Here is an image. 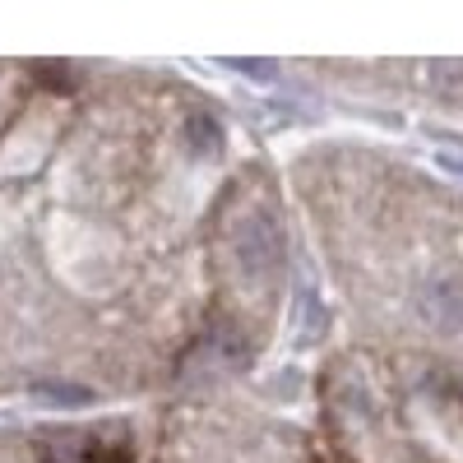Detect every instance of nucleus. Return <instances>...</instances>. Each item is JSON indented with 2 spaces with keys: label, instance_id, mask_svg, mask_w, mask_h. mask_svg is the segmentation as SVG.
Returning a JSON list of instances; mask_svg holds the SVG:
<instances>
[{
  "label": "nucleus",
  "instance_id": "obj_5",
  "mask_svg": "<svg viewBox=\"0 0 463 463\" xmlns=\"http://www.w3.org/2000/svg\"><path fill=\"white\" fill-rule=\"evenodd\" d=\"M222 65H227V70L250 74V80H274V74H279V65H274V61H241V56H227Z\"/></svg>",
  "mask_w": 463,
  "mask_h": 463
},
{
  "label": "nucleus",
  "instance_id": "obj_2",
  "mask_svg": "<svg viewBox=\"0 0 463 463\" xmlns=\"http://www.w3.org/2000/svg\"><path fill=\"white\" fill-rule=\"evenodd\" d=\"M417 306H421V316H427L436 329H445V334H458V329H463V288H458L454 279L427 283Z\"/></svg>",
  "mask_w": 463,
  "mask_h": 463
},
{
  "label": "nucleus",
  "instance_id": "obj_4",
  "mask_svg": "<svg viewBox=\"0 0 463 463\" xmlns=\"http://www.w3.org/2000/svg\"><path fill=\"white\" fill-rule=\"evenodd\" d=\"M190 139L200 144V153H209V158H218L222 153V130L213 116H190Z\"/></svg>",
  "mask_w": 463,
  "mask_h": 463
},
{
  "label": "nucleus",
  "instance_id": "obj_3",
  "mask_svg": "<svg viewBox=\"0 0 463 463\" xmlns=\"http://www.w3.org/2000/svg\"><path fill=\"white\" fill-rule=\"evenodd\" d=\"M28 394L37 403L47 408H89L93 403V390H84V384H70V380H33Z\"/></svg>",
  "mask_w": 463,
  "mask_h": 463
},
{
  "label": "nucleus",
  "instance_id": "obj_6",
  "mask_svg": "<svg viewBox=\"0 0 463 463\" xmlns=\"http://www.w3.org/2000/svg\"><path fill=\"white\" fill-rule=\"evenodd\" d=\"M440 167H445V172H458V176H463V158H454V153H440Z\"/></svg>",
  "mask_w": 463,
  "mask_h": 463
},
{
  "label": "nucleus",
  "instance_id": "obj_1",
  "mask_svg": "<svg viewBox=\"0 0 463 463\" xmlns=\"http://www.w3.org/2000/svg\"><path fill=\"white\" fill-rule=\"evenodd\" d=\"M232 246H237V264L246 279H264L274 274V269L283 264V227L274 213H246L237 222V237H232Z\"/></svg>",
  "mask_w": 463,
  "mask_h": 463
}]
</instances>
